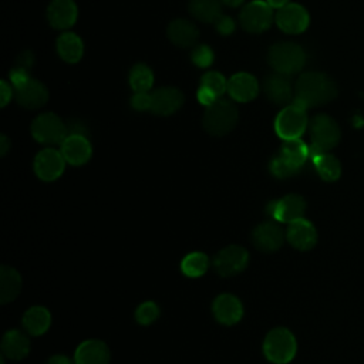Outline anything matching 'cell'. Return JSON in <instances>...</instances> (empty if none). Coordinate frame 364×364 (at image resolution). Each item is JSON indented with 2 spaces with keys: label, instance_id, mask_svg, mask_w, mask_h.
Instances as JSON below:
<instances>
[{
  "label": "cell",
  "instance_id": "6da1fadb",
  "mask_svg": "<svg viewBox=\"0 0 364 364\" xmlns=\"http://www.w3.org/2000/svg\"><path fill=\"white\" fill-rule=\"evenodd\" d=\"M337 94L330 77L321 73H304L296 82L294 104L303 108L318 107L331 101Z\"/></svg>",
  "mask_w": 364,
  "mask_h": 364
},
{
  "label": "cell",
  "instance_id": "7a4b0ae2",
  "mask_svg": "<svg viewBox=\"0 0 364 364\" xmlns=\"http://www.w3.org/2000/svg\"><path fill=\"white\" fill-rule=\"evenodd\" d=\"M237 119V109L230 101L216 100L206 107L203 127L209 134L215 136H222L235 128Z\"/></svg>",
  "mask_w": 364,
  "mask_h": 364
},
{
  "label": "cell",
  "instance_id": "3957f363",
  "mask_svg": "<svg viewBox=\"0 0 364 364\" xmlns=\"http://www.w3.org/2000/svg\"><path fill=\"white\" fill-rule=\"evenodd\" d=\"M263 351L269 361L274 364H286L294 358L297 343L290 330L277 327L267 333L263 343Z\"/></svg>",
  "mask_w": 364,
  "mask_h": 364
},
{
  "label": "cell",
  "instance_id": "277c9868",
  "mask_svg": "<svg viewBox=\"0 0 364 364\" xmlns=\"http://www.w3.org/2000/svg\"><path fill=\"white\" fill-rule=\"evenodd\" d=\"M269 63L279 74L291 75L303 68L306 54L294 43H279L269 50Z\"/></svg>",
  "mask_w": 364,
  "mask_h": 364
},
{
  "label": "cell",
  "instance_id": "5b68a950",
  "mask_svg": "<svg viewBox=\"0 0 364 364\" xmlns=\"http://www.w3.org/2000/svg\"><path fill=\"white\" fill-rule=\"evenodd\" d=\"M311 148L310 154L327 152L334 148L340 141V128L333 118L320 114L316 115L310 122Z\"/></svg>",
  "mask_w": 364,
  "mask_h": 364
},
{
  "label": "cell",
  "instance_id": "8992f818",
  "mask_svg": "<svg viewBox=\"0 0 364 364\" xmlns=\"http://www.w3.org/2000/svg\"><path fill=\"white\" fill-rule=\"evenodd\" d=\"M307 127L306 108L291 104L282 109L274 121V129L277 135L283 139L300 138Z\"/></svg>",
  "mask_w": 364,
  "mask_h": 364
},
{
  "label": "cell",
  "instance_id": "52a82bcc",
  "mask_svg": "<svg viewBox=\"0 0 364 364\" xmlns=\"http://www.w3.org/2000/svg\"><path fill=\"white\" fill-rule=\"evenodd\" d=\"M31 134L40 144L55 145L61 144L67 138L68 129L57 115L53 112H46L33 121Z\"/></svg>",
  "mask_w": 364,
  "mask_h": 364
},
{
  "label": "cell",
  "instance_id": "ba28073f",
  "mask_svg": "<svg viewBox=\"0 0 364 364\" xmlns=\"http://www.w3.org/2000/svg\"><path fill=\"white\" fill-rule=\"evenodd\" d=\"M240 24L249 33H262L267 30L273 21V11L267 1L255 0L240 11Z\"/></svg>",
  "mask_w": 364,
  "mask_h": 364
},
{
  "label": "cell",
  "instance_id": "9c48e42d",
  "mask_svg": "<svg viewBox=\"0 0 364 364\" xmlns=\"http://www.w3.org/2000/svg\"><path fill=\"white\" fill-rule=\"evenodd\" d=\"M249 262V255L247 250L242 246L237 245H230L225 249H222L213 259V266L215 270L223 276V277H229V276H235L237 273H240Z\"/></svg>",
  "mask_w": 364,
  "mask_h": 364
},
{
  "label": "cell",
  "instance_id": "30bf717a",
  "mask_svg": "<svg viewBox=\"0 0 364 364\" xmlns=\"http://www.w3.org/2000/svg\"><path fill=\"white\" fill-rule=\"evenodd\" d=\"M306 210V202L300 195L290 193L279 200L270 202L267 206V213L277 222L291 223L303 218Z\"/></svg>",
  "mask_w": 364,
  "mask_h": 364
},
{
  "label": "cell",
  "instance_id": "8fae6325",
  "mask_svg": "<svg viewBox=\"0 0 364 364\" xmlns=\"http://www.w3.org/2000/svg\"><path fill=\"white\" fill-rule=\"evenodd\" d=\"M65 159L61 151L46 148L40 151L34 159V171L43 181H54L64 172Z\"/></svg>",
  "mask_w": 364,
  "mask_h": 364
},
{
  "label": "cell",
  "instance_id": "7c38bea8",
  "mask_svg": "<svg viewBox=\"0 0 364 364\" xmlns=\"http://www.w3.org/2000/svg\"><path fill=\"white\" fill-rule=\"evenodd\" d=\"M276 24L289 34H299L309 26V13L296 3H289L276 13Z\"/></svg>",
  "mask_w": 364,
  "mask_h": 364
},
{
  "label": "cell",
  "instance_id": "4fadbf2b",
  "mask_svg": "<svg viewBox=\"0 0 364 364\" xmlns=\"http://www.w3.org/2000/svg\"><path fill=\"white\" fill-rule=\"evenodd\" d=\"M284 240L283 229L276 222H263L252 233V242L256 249L270 253L277 250Z\"/></svg>",
  "mask_w": 364,
  "mask_h": 364
},
{
  "label": "cell",
  "instance_id": "5bb4252c",
  "mask_svg": "<svg viewBox=\"0 0 364 364\" xmlns=\"http://www.w3.org/2000/svg\"><path fill=\"white\" fill-rule=\"evenodd\" d=\"M61 154L65 162L77 166L85 164L91 158L92 148L84 134H68L61 142Z\"/></svg>",
  "mask_w": 364,
  "mask_h": 364
},
{
  "label": "cell",
  "instance_id": "9a60e30c",
  "mask_svg": "<svg viewBox=\"0 0 364 364\" xmlns=\"http://www.w3.org/2000/svg\"><path fill=\"white\" fill-rule=\"evenodd\" d=\"M212 311H213L215 318L219 323H222L225 326H232V324H236L242 318L243 306L236 296L225 293L215 299Z\"/></svg>",
  "mask_w": 364,
  "mask_h": 364
},
{
  "label": "cell",
  "instance_id": "2e32d148",
  "mask_svg": "<svg viewBox=\"0 0 364 364\" xmlns=\"http://www.w3.org/2000/svg\"><path fill=\"white\" fill-rule=\"evenodd\" d=\"M183 95L172 87H162L151 94V111L156 115H171L181 108Z\"/></svg>",
  "mask_w": 364,
  "mask_h": 364
},
{
  "label": "cell",
  "instance_id": "e0dca14e",
  "mask_svg": "<svg viewBox=\"0 0 364 364\" xmlns=\"http://www.w3.org/2000/svg\"><path fill=\"white\" fill-rule=\"evenodd\" d=\"M286 237L293 247L299 250H309L317 242V232H316V228L311 225V222L300 218L289 223Z\"/></svg>",
  "mask_w": 364,
  "mask_h": 364
},
{
  "label": "cell",
  "instance_id": "ac0fdd59",
  "mask_svg": "<svg viewBox=\"0 0 364 364\" xmlns=\"http://www.w3.org/2000/svg\"><path fill=\"white\" fill-rule=\"evenodd\" d=\"M47 18L55 28H68L77 20V6L73 0H53L47 9Z\"/></svg>",
  "mask_w": 364,
  "mask_h": 364
},
{
  "label": "cell",
  "instance_id": "d6986e66",
  "mask_svg": "<svg viewBox=\"0 0 364 364\" xmlns=\"http://www.w3.org/2000/svg\"><path fill=\"white\" fill-rule=\"evenodd\" d=\"M75 364H108L109 350L101 340H87L75 351Z\"/></svg>",
  "mask_w": 364,
  "mask_h": 364
},
{
  "label": "cell",
  "instance_id": "ffe728a7",
  "mask_svg": "<svg viewBox=\"0 0 364 364\" xmlns=\"http://www.w3.org/2000/svg\"><path fill=\"white\" fill-rule=\"evenodd\" d=\"M228 91L233 100L247 102L257 95L259 84L253 75L247 73H237L228 81Z\"/></svg>",
  "mask_w": 364,
  "mask_h": 364
},
{
  "label": "cell",
  "instance_id": "44dd1931",
  "mask_svg": "<svg viewBox=\"0 0 364 364\" xmlns=\"http://www.w3.org/2000/svg\"><path fill=\"white\" fill-rule=\"evenodd\" d=\"M14 90H16L17 102L30 109L40 108L41 105L46 104L48 98L47 88L37 80L30 78L24 85Z\"/></svg>",
  "mask_w": 364,
  "mask_h": 364
},
{
  "label": "cell",
  "instance_id": "7402d4cb",
  "mask_svg": "<svg viewBox=\"0 0 364 364\" xmlns=\"http://www.w3.org/2000/svg\"><path fill=\"white\" fill-rule=\"evenodd\" d=\"M1 351L4 357L10 360H21L30 351V340L24 333L18 330H10L3 336Z\"/></svg>",
  "mask_w": 364,
  "mask_h": 364
},
{
  "label": "cell",
  "instance_id": "603a6c76",
  "mask_svg": "<svg viewBox=\"0 0 364 364\" xmlns=\"http://www.w3.org/2000/svg\"><path fill=\"white\" fill-rule=\"evenodd\" d=\"M309 155H310V148L300 138L284 139L279 152V156L284 162H287L291 168H294L297 172L304 165Z\"/></svg>",
  "mask_w": 364,
  "mask_h": 364
},
{
  "label": "cell",
  "instance_id": "cb8c5ba5",
  "mask_svg": "<svg viewBox=\"0 0 364 364\" xmlns=\"http://www.w3.org/2000/svg\"><path fill=\"white\" fill-rule=\"evenodd\" d=\"M263 88H264V94L267 95V98L277 105L287 104L291 100V94H293L291 85L283 74H276V75L267 77L264 80Z\"/></svg>",
  "mask_w": 364,
  "mask_h": 364
},
{
  "label": "cell",
  "instance_id": "d4e9b609",
  "mask_svg": "<svg viewBox=\"0 0 364 364\" xmlns=\"http://www.w3.org/2000/svg\"><path fill=\"white\" fill-rule=\"evenodd\" d=\"M168 37L175 46L191 47L198 41L199 31L186 20H175L168 27Z\"/></svg>",
  "mask_w": 364,
  "mask_h": 364
},
{
  "label": "cell",
  "instance_id": "484cf974",
  "mask_svg": "<svg viewBox=\"0 0 364 364\" xmlns=\"http://www.w3.org/2000/svg\"><path fill=\"white\" fill-rule=\"evenodd\" d=\"M51 324L50 311L46 307L34 306L24 313L23 326L31 336H41L48 330Z\"/></svg>",
  "mask_w": 364,
  "mask_h": 364
},
{
  "label": "cell",
  "instance_id": "4316f807",
  "mask_svg": "<svg viewBox=\"0 0 364 364\" xmlns=\"http://www.w3.org/2000/svg\"><path fill=\"white\" fill-rule=\"evenodd\" d=\"M21 289V277L17 270L9 266H1L0 269V301H13Z\"/></svg>",
  "mask_w": 364,
  "mask_h": 364
},
{
  "label": "cell",
  "instance_id": "83f0119b",
  "mask_svg": "<svg viewBox=\"0 0 364 364\" xmlns=\"http://www.w3.org/2000/svg\"><path fill=\"white\" fill-rule=\"evenodd\" d=\"M57 51L67 63H77L82 57V40L74 33H63L57 38Z\"/></svg>",
  "mask_w": 364,
  "mask_h": 364
},
{
  "label": "cell",
  "instance_id": "f1b7e54d",
  "mask_svg": "<svg viewBox=\"0 0 364 364\" xmlns=\"http://www.w3.org/2000/svg\"><path fill=\"white\" fill-rule=\"evenodd\" d=\"M310 155H311L314 168L321 179H324L327 182H333L340 178L341 166H340L338 159L334 155L327 154V152H316V154H310Z\"/></svg>",
  "mask_w": 364,
  "mask_h": 364
},
{
  "label": "cell",
  "instance_id": "f546056e",
  "mask_svg": "<svg viewBox=\"0 0 364 364\" xmlns=\"http://www.w3.org/2000/svg\"><path fill=\"white\" fill-rule=\"evenodd\" d=\"M191 14L205 23H213L222 16V6L219 0H191Z\"/></svg>",
  "mask_w": 364,
  "mask_h": 364
},
{
  "label": "cell",
  "instance_id": "4dcf8cb0",
  "mask_svg": "<svg viewBox=\"0 0 364 364\" xmlns=\"http://www.w3.org/2000/svg\"><path fill=\"white\" fill-rule=\"evenodd\" d=\"M208 267H209V259L202 252L188 253L181 262L182 272L189 277L202 276L208 270Z\"/></svg>",
  "mask_w": 364,
  "mask_h": 364
},
{
  "label": "cell",
  "instance_id": "1f68e13d",
  "mask_svg": "<svg viewBox=\"0 0 364 364\" xmlns=\"http://www.w3.org/2000/svg\"><path fill=\"white\" fill-rule=\"evenodd\" d=\"M129 84L135 92H148L154 84V74L145 64H136L129 73Z\"/></svg>",
  "mask_w": 364,
  "mask_h": 364
},
{
  "label": "cell",
  "instance_id": "d6a6232c",
  "mask_svg": "<svg viewBox=\"0 0 364 364\" xmlns=\"http://www.w3.org/2000/svg\"><path fill=\"white\" fill-rule=\"evenodd\" d=\"M200 87L210 91L216 98H219L222 94L228 91V81L220 73L209 71L202 77Z\"/></svg>",
  "mask_w": 364,
  "mask_h": 364
},
{
  "label": "cell",
  "instance_id": "836d02e7",
  "mask_svg": "<svg viewBox=\"0 0 364 364\" xmlns=\"http://www.w3.org/2000/svg\"><path fill=\"white\" fill-rule=\"evenodd\" d=\"M159 316V307L154 301H144L142 304L138 306L135 317L136 321L142 326H148L154 323Z\"/></svg>",
  "mask_w": 364,
  "mask_h": 364
},
{
  "label": "cell",
  "instance_id": "e575fe53",
  "mask_svg": "<svg viewBox=\"0 0 364 364\" xmlns=\"http://www.w3.org/2000/svg\"><path fill=\"white\" fill-rule=\"evenodd\" d=\"M270 172L276 176V178H280V179H284V178H289L291 175H294L297 171L294 168H291L287 162H284L279 155L274 156L272 161H270Z\"/></svg>",
  "mask_w": 364,
  "mask_h": 364
},
{
  "label": "cell",
  "instance_id": "d590c367",
  "mask_svg": "<svg viewBox=\"0 0 364 364\" xmlns=\"http://www.w3.org/2000/svg\"><path fill=\"white\" fill-rule=\"evenodd\" d=\"M192 61L198 67H209L213 61V53L208 46H199L192 53Z\"/></svg>",
  "mask_w": 364,
  "mask_h": 364
},
{
  "label": "cell",
  "instance_id": "8d00e7d4",
  "mask_svg": "<svg viewBox=\"0 0 364 364\" xmlns=\"http://www.w3.org/2000/svg\"><path fill=\"white\" fill-rule=\"evenodd\" d=\"M131 105L138 111L151 109V94L148 92H135L131 98Z\"/></svg>",
  "mask_w": 364,
  "mask_h": 364
},
{
  "label": "cell",
  "instance_id": "74e56055",
  "mask_svg": "<svg viewBox=\"0 0 364 364\" xmlns=\"http://www.w3.org/2000/svg\"><path fill=\"white\" fill-rule=\"evenodd\" d=\"M10 78H11V82H13L14 88H18V87L24 85V84L30 80L28 73H27V68L20 67V65L11 70V73H10Z\"/></svg>",
  "mask_w": 364,
  "mask_h": 364
},
{
  "label": "cell",
  "instance_id": "f35d334b",
  "mask_svg": "<svg viewBox=\"0 0 364 364\" xmlns=\"http://www.w3.org/2000/svg\"><path fill=\"white\" fill-rule=\"evenodd\" d=\"M215 26H216V30L223 34V36H228L230 33H233L235 30V23L230 17L228 16H220L216 21H215Z\"/></svg>",
  "mask_w": 364,
  "mask_h": 364
},
{
  "label": "cell",
  "instance_id": "ab89813d",
  "mask_svg": "<svg viewBox=\"0 0 364 364\" xmlns=\"http://www.w3.org/2000/svg\"><path fill=\"white\" fill-rule=\"evenodd\" d=\"M198 100H199V102L200 104H203V105H210L212 102H215L218 98L210 92V91H208V90H205L203 87H199V91H198Z\"/></svg>",
  "mask_w": 364,
  "mask_h": 364
},
{
  "label": "cell",
  "instance_id": "60d3db41",
  "mask_svg": "<svg viewBox=\"0 0 364 364\" xmlns=\"http://www.w3.org/2000/svg\"><path fill=\"white\" fill-rule=\"evenodd\" d=\"M0 92H1V102H0V105L4 107L9 102V100L11 98V88L4 81H1L0 82Z\"/></svg>",
  "mask_w": 364,
  "mask_h": 364
},
{
  "label": "cell",
  "instance_id": "b9f144b4",
  "mask_svg": "<svg viewBox=\"0 0 364 364\" xmlns=\"http://www.w3.org/2000/svg\"><path fill=\"white\" fill-rule=\"evenodd\" d=\"M46 364H73V363L70 361V358H68V357L58 354V355H53V357H50V358L47 360V363H46Z\"/></svg>",
  "mask_w": 364,
  "mask_h": 364
},
{
  "label": "cell",
  "instance_id": "7bdbcfd3",
  "mask_svg": "<svg viewBox=\"0 0 364 364\" xmlns=\"http://www.w3.org/2000/svg\"><path fill=\"white\" fill-rule=\"evenodd\" d=\"M0 152H1V155H6V152H7V149H9V139H7V136L6 135H1L0 136Z\"/></svg>",
  "mask_w": 364,
  "mask_h": 364
},
{
  "label": "cell",
  "instance_id": "ee69618b",
  "mask_svg": "<svg viewBox=\"0 0 364 364\" xmlns=\"http://www.w3.org/2000/svg\"><path fill=\"white\" fill-rule=\"evenodd\" d=\"M266 1L270 4V7H274V9H282L283 6L289 4V0H266Z\"/></svg>",
  "mask_w": 364,
  "mask_h": 364
},
{
  "label": "cell",
  "instance_id": "f6af8a7d",
  "mask_svg": "<svg viewBox=\"0 0 364 364\" xmlns=\"http://www.w3.org/2000/svg\"><path fill=\"white\" fill-rule=\"evenodd\" d=\"M223 3L228 4V6H230V7H237L239 4L243 3V0H223Z\"/></svg>",
  "mask_w": 364,
  "mask_h": 364
}]
</instances>
